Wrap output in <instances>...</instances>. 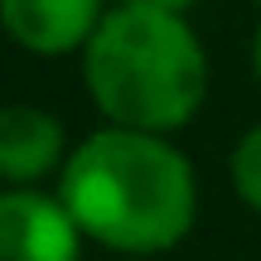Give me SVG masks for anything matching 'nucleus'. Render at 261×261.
<instances>
[{"label":"nucleus","instance_id":"obj_5","mask_svg":"<svg viewBox=\"0 0 261 261\" xmlns=\"http://www.w3.org/2000/svg\"><path fill=\"white\" fill-rule=\"evenodd\" d=\"M68 160V130L44 107L10 102L0 107V184L34 189L58 174Z\"/></svg>","mask_w":261,"mask_h":261},{"label":"nucleus","instance_id":"obj_2","mask_svg":"<svg viewBox=\"0 0 261 261\" xmlns=\"http://www.w3.org/2000/svg\"><path fill=\"white\" fill-rule=\"evenodd\" d=\"M83 87L112 126L174 136L208 97V54L189 15L121 0L83 48Z\"/></svg>","mask_w":261,"mask_h":261},{"label":"nucleus","instance_id":"obj_3","mask_svg":"<svg viewBox=\"0 0 261 261\" xmlns=\"http://www.w3.org/2000/svg\"><path fill=\"white\" fill-rule=\"evenodd\" d=\"M83 227L44 189H0V261H83Z\"/></svg>","mask_w":261,"mask_h":261},{"label":"nucleus","instance_id":"obj_1","mask_svg":"<svg viewBox=\"0 0 261 261\" xmlns=\"http://www.w3.org/2000/svg\"><path fill=\"white\" fill-rule=\"evenodd\" d=\"M58 198L87 242L145 261L179 247L198 218V179L189 155L160 130L112 121L68 150L58 169Z\"/></svg>","mask_w":261,"mask_h":261},{"label":"nucleus","instance_id":"obj_10","mask_svg":"<svg viewBox=\"0 0 261 261\" xmlns=\"http://www.w3.org/2000/svg\"><path fill=\"white\" fill-rule=\"evenodd\" d=\"M256 5H261V0H256Z\"/></svg>","mask_w":261,"mask_h":261},{"label":"nucleus","instance_id":"obj_8","mask_svg":"<svg viewBox=\"0 0 261 261\" xmlns=\"http://www.w3.org/2000/svg\"><path fill=\"white\" fill-rule=\"evenodd\" d=\"M252 68H256V83H261V29H256V39H252Z\"/></svg>","mask_w":261,"mask_h":261},{"label":"nucleus","instance_id":"obj_7","mask_svg":"<svg viewBox=\"0 0 261 261\" xmlns=\"http://www.w3.org/2000/svg\"><path fill=\"white\" fill-rule=\"evenodd\" d=\"M145 5H160V10H174V15H189L198 0H145Z\"/></svg>","mask_w":261,"mask_h":261},{"label":"nucleus","instance_id":"obj_6","mask_svg":"<svg viewBox=\"0 0 261 261\" xmlns=\"http://www.w3.org/2000/svg\"><path fill=\"white\" fill-rule=\"evenodd\" d=\"M227 174H232V189L252 213H261V121L247 130L232 145V160H227Z\"/></svg>","mask_w":261,"mask_h":261},{"label":"nucleus","instance_id":"obj_4","mask_svg":"<svg viewBox=\"0 0 261 261\" xmlns=\"http://www.w3.org/2000/svg\"><path fill=\"white\" fill-rule=\"evenodd\" d=\"M102 15H107L102 0H0V29L19 48L44 58L83 54Z\"/></svg>","mask_w":261,"mask_h":261},{"label":"nucleus","instance_id":"obj_9","mask_svg":"<svg viewBox=\"0 0 261 261\" xmlns=\"http://www.w3.org/2000/svg\"><path fill=\"white\" fill-rule=\"evenodd\" d=\"M121 261H145V256H121Z\"/></svg>","mask_w":261,"mask_h":261}]
</instances>
